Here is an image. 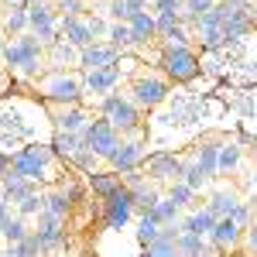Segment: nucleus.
<instances>
[{"label":"nucleus","mask_w":257,"mask_h":257,"mask_svg":"<svg viewBox=\"0 0 257 257\" xmlns=\"http://www.w3.org/2000/svg\"><path fill=\"white\" fill-rule=\"evenodd\" d=\"M86 185H89V192L99 202H106L110 196H117L120 189H123V178L117 172H93V175H86Z\"/></svg>","instance_id":"21"},{"label":"nucleus","mask_w":257,"mask_h":257,"mask_svg":"<svg viewBox=\"0 0 257 257\" xmlns=\"http://www.w3.org/2000/svg\"><path fill=\"white\" fill-rule=\"evenodd\" d=\"M55 189H62V196L69 199V202H72V206H76V202H79L82 199V192H86V189H82L79 182H76V178H62L59 185H55Z\"/></svg>","instance_id":"42"},{"label":"nucleus","mask_w":257,"mask_h":257,"mask_svg":"<svg viewBox=\"0 0 257 257\" xmlns=\"http://www.w3.org/2000/svg\"><path fill=\"white\" fill-rule=\"evenodd\" d=\"M206 240H209V247H213L216 254H230V250H237L240 243H243V226H237L233 216H223V219H216L213 233Z\"/></svg>","instance_id":"14"},{"label":"nucleus","mask_w":257,"mask_h":257,"mask_svg":"<svg viewBox=\"0 0 257 257\" xmlns=\"http://www.w3.org/2000/svg\"><path fill=\"white\" fill-rule=\"evenodd\" d=\"M0 59L7 72L21 76L24 82H38L48 72V45H41L35 35H18L4 45Z\"/></svg>","instance_id":"1"},{"label":"nucleus","mask_w":257,"mask_h":257,"mask_svg":"<svg viewBox=\"0 0 257 257\" xmlns=\"http://www.w3.org/2000/svg\"><path fill=\"white\" fill-rule=\"evenodd\" d=\"M59 38H65L69 45H76V48H89L93 45V31H89V21L86 18H62L59 21Z\"/></svg>","instance_id":"17"},{"label":"nucleus","mask_w":257,"mask_h":257,"mask_svg":"<svg viewBox=\"0 0 257 257\" xmlns=\"http://www.w3.org/2000/svg\"><path fill=\"white\" fill-rule=\"evenodd\" d=\"M141 257H151V254H148V250H144V254H141Z\"/></svg>","instance_id":"58"},{"label":"nucleus","mask_w":257,"mask_h":257,"mask_svg":"<svg viewBox=\"0 0 257 257\" xmlns=\"http://www.w3.org/2000/svg\"><path fill=\"white\" fill-rule=\"evenodd\" d=\"M138 213V206H134V196H131V189L123 185L117 196H110L103 202V226L106 230H123L131 219Z\"/></svg>","instance_id":"10"},{"label":"nucleus","mask_w":257,"mask_h":257,"mask_svg":"<svg viewBox=\"0 0 257 257\" xmlns=\"http://www.w3.org/2000/svg\"><path fill=\"white\" fill-rule=\"evenodd\" d=\"M82 148H86V141H82V134H62V131H55V138H52V151L59 155L65 165L79 155Z\"/></svg>","instance_id":"26"},{"label":"nucleus","mask_w":257,"mask_h":257,"mask_svg":"<svg viewBox=\"0 0 257 257\" xmlns=\"http://www.w3.org/2000/svg\"><path fill=\"white\" fill-rule=\"evenodd\" d=\"M7 168H11V155H7V151H0V175H4Z\"/></svg>","instance_id":"52"},{"label":"nucleus","mask_w":257,"mask_h":257,"mask_svg":"<svg viewBox=\"0 0 257 257\" xmlns=\"http://www.w3.org/2000/svg\"><path fill=\"white\" fill-rule=\"evenodd\" d=\"M120 86V69H93V72H86V79H82V89L89 93V96H110V93H117Z\"/></svg>","instance_id":"15"},{"label":"nucleus","mask_w":257,"mask_h":257,"mask_svg":"<svg viewBox=\"0 0 257 257\" xmlns=\"http://www.w3.org/2000/svg\"><path fill=\"white\" fill-rule=\"evenodd\" d=\"M0 28H4V35H11V38L28 35V7H7V14L0 18Z\"/></svg>","instance_id":"28"},{"label":"nucleus","mask_w":257,"mask_h":257,"mask_svg":"<svg viewBox=\"0 0 257 257\" xmlns=\"http://www.w3.org/2000/svg\"><path fill=\"white\" fill-rule=\"evenodd\" d=\"M35 237L41 243V254H62L69 247V233H65V223L48 213H38V226H35Z\"/></svg>","instance_id":"11"},{"label":"nucleus","mask_w":257,"mask_h":257,"mask_svg":"<svg viewBox=\"0 0 257 257\" xmlns=\"http://www.w3.org/2000/svg\"><path fill=\"white\" fill-rule=\"evenodd\" d=\"M28 233H31V230H28V223H24L21 216H14L11 223H7V226H4V233H0V237L7 240V247H18V243L28 237Z\"/></svg>","instance_id":"37"},{"label":"nucleus","mask_w":257,"mask_h":257,"mask_svg":"<svg viewBox=\"0 0 257 257\" xmlns=\"http://www.w3.org/2000/svg\"><path fill=\"white\" fill-rule=\"evenodd\" d=\"M168 93H172V82L165 79V76H148V72H141V76L131 79V93H127V96L134 99L141 110H158L161 103L168 99Z\"/></svg>","instance_id":"7"},{"label":"nucleus","mask_w":257,"mask_h":257,"mask_svg":"<svg viewBox=\"0 0 257 257\" xmlns=\"http://www.w3.org/2000/svg\"><path fill=\"white\" fill-rule=\"evenodd\" d=\"M7 223H11V202H7V196L0 192V233H4Z\"/></svg>","instance_id":"46"},{"label":"nucleus","mask_w":257,"mask_h":257,"mask_svg":"<svg viewBox=\"0 0 257 257\" xmlns=\"http://www.w3.org/2000/svg\"><path fill=\"white\" fill-rule=\"evenodd\" d=\"M250 151H254V161H257V144H254V148H250Z\"/></svg>","instance_id":"56"},{"label":"nucleus","mask_w":257,"mask_h":257,"mask_svg":"<svg viewBox=\"0 0 257 257\" xmlns=\"http://www.w3.org/2000/svg\"><path fill=\"white\" fill-rule=\"evenodd\" d=\"M4 45H7V35H4V28H0V52H4Z\"/></svg>","instance_id":"54"},{"label":"nucleus","mask_w":257,"mask_h":257,"mask_svg":"<svg viewBox=\"0 0 257 257\" xmlns=\"http://www.w3.org/2000/svg\"><path fill=\"white\" fill-rule=\"evenodd\" d=\"M14 250H18L21 257H38V254H41V243H38V237H35V230H31L28 237L21 240V243L14 247Z\"/></svg>","instance_id":"44"},{"label":"nucleus","mask_w":257,"mask_h":257,"mask_svg":"<svg viewBox=\"0 0 257 257\" xmlns=\"http://www.w3.org/2000/svg\"><path fill=\"white\" fill-rule=\"evenodd\" d=\"M55 257H72V254H65V250H62V254H55Z\"/></svg>","instance_id":"57"},{"label":"nucleus","mask_w":257,"mask_h":257,"mask_svg":"<svg viewBox=\"0 0 257 257\" xmlns=\"http://www.w3.org/2000/svg\"><path fill=\"white\" fill-rule=\"evenodd\" d=\"M72 65H79V48L69 45L65 38H55L48 45V69L52 72H69Z\"/></svg>","instance_id":"18"},{"label":"nucleus","mask_w":257,"mask_h":257,"mask_svg":"<svg viewBox=\"0 0 257 257\" xmlns=\"http://www.w3.org/2000/svg\"><path fill=\"white\" fill-rule=\"evenodd\" d=\"M206 206H209V213H213L216 219H223V216H230V213L240 206V196L233 192V189H216V192L209 196Z\"/></svg>","instance_id":"27"},{"label":"nucleus","mask_w":257,"mask_h":257,"mask_svg":"<svg viewBox=\"0 0 257 257\" xmlns=\"http://www.w3.org/2000/svg\"><path fill=\"white\" fill-rule=\"evenodd\" d=\"M182 182H185L189 189H196V192H199V189H202L209 178L202 175V168H199V161H196V158H189V161H185V168H182Z\"/></svg>","instance_id":"38"},{"label":"nucleus","mask_w":257,"mask_h":257,"mask_svg":"<svg viewBox=\"0 0 257 257\" xmlns=\"http://www.w3.org/2000/svg\"><path fill=\"white\" fill-rule=\"evenodd\" d=\"M213 226H216V216L209 213V206H196V209H189V213L182 216V223H178L182 233H196V237H209Z\"/></svg>","instance_id":"19"},{"label":"nucleus","mask_w":257,"mask_h":257,"mask_svg":"<svg viewBox=\"0 0 257 257\" xmlns=\"http://www.w3.org/2000/svg\"><path fill=\"white\" fill-rule=\"evenodd\" d=\"M158 237H161V223H155L151 216H141L138 219V243L148 250V247H151Z\"/></svg>","instance_id":"36"},{"label":"nucleus","mask_w":257,"mask_h":257,"mask_svg":"<svg viewBox=\"0 0 257 257\" xmlns=\"http://www.w3.org/2000/svg\"><path fill=\"white\" fill-rule=\"evenodd\" d=\"M182 213H185L182 206H175L168 196H161L158 202H155V206L144 213V216H151L155 223H161V226H178V223H182Z\"/></svg>","instance_id":"25"},{"label":"nucleus","mask_w":257,"mask_h":257,"mask_svg":"<svg viewBox=\"0 0 257 257\" xmlns=\"http://www.w3.org/2000/svg\"><path fill=\"white\" fill-rule=\"evenodd\" d=\"M127 24H131L134 45H151V41H158V21H155L151 11H138Z\"/></svg>","instance_id":"22"},{"label":"nucleus","mask_w":257,"mask_h":257,"mask_svg":"<svg viewBox=\"0 0 257 257\" xmlns=\"http://www.w3.org/2000/svg\"><path fill=\"white\" fill-rule=\"evenodd\" d=\"M168 199H172L175 206H182L185 213L196 209V202H192V199H196V189H189L185 182H172V185H168Z\"/></svg>","instance_id":"34"},{"label":"nucleus","mask_w":257,"mask_h":257,"mask_svg":"<svg viewBox=\"0 0 257 257\" xmlns=\"http://www.w3.org/2000/svg\"><path fill=\"white\" fill-rule=\"evenodd\" d=\"M158 65H161V76L168 82H192L202 72V62H199L192 45L189 48H161Z\"/></svg>","instance_id":"5"},{"label":"nucleus","mask_w":257,"mask_h":257,"mask_svg":"<svg viewBox=\"0 0 257 257\" xmlns=\"http://www.w3.org/2000/svg\"><path fill=\"white\" fill-rule=\"evenodd\" d=\"M106 11H110V18H113V21H131V18H134L131 0H110V4H106Z\"/></svg>","instance_id":"43"},{"label":"nucleus","mask_w":257,"mask_h":257,"mask_svg":"<svg viewBox=\"0 0 257 257\" xmlns=\"http://www.w3.org/2000/svg\"><path fill=\"white\" fill-rule=\"evenodd\" d=\"M199 257H223V254H216V250H213V247H209V250H206V254H199Z\"/></svg>","instance_id":"53"},{"label":"nucleus","mask_w":257,"mask_h":257,"mask_svg":"<svg viewBox=\"0 0 257 257\" xmlns=\"http://www.w3.org/2000/svg\"><path fill=\"white\" fill-rule=\"evenodd\" d=\"M82 141H86V148H89L96 158L110 161L113 155H117V148L123 144V134H120L110 120L99 117V120H89V127L82 131Z\"/></svg>","instance_id":"6"},{"label":"nucleus","mask_w":257,"mask_h":257,"mask_svg":"<svg viewBox=\"0 0 257 257\" xmlns=\"http://www.w3.org/2000/svg\"><path fill=\"white\" fill-rule=\"evenodd\" d=\"M230 216H233V223H237V226L250 230V226H254V202H243V199H240V206L230 213Z\"/></svg>","instance_id":"40"},{"label":"nucleus","mask_w":257,"mask_h":257,"mask_svg":"<svg viewBox=\"0 0 257 257\" xmlns=\"http://www.w3.org/2000/svg\"><path fill=\"white\" fill-rule=\"evenodd\" d=\"M216 7V0H185V7H182V24L185 28H192L206 11H213Z\"/></svg>","instance_id":"33"},{"label":"nucleus","mask_w":257,"mask_h":257,"mask_svg":"<svg viewBox=\"0 0 257 257\" xmlns=\"http://www.w3.org/2000/svg\"><path fill=\"white\" fill-rule=\"evenodd\" d=\"M209 250V240L196 237V233H178V254L182 257H199Z\"/></svg>","instance_id":"32"},{"label":"nucleus","mask_w":257,"mask_h":257,"mask_svg":"<svg viewBox=\"0 0 257 257\" xmlns=\"http://www.w3.org/2000/svg\"><path fill=\"white\" fill-rule=\"evenodd\" d=\"M59 11H55V4H48V0H35L31 7H28V35H35L41 45H52V41L59 38Z\"/></svg>","instance_id":"8"},{"label":"nucleus","mask_w":257,"mask_h":257,"mask_svg":"<svg viewBox=\"0 0 257 257\" xmlns=\"http://www.w3.org/2000/svg\"><path fill=\"white\" fill-rule=\"evenodd\" d=\"M230 11H254V0H223Z\"/></svg>","instance_id":"47"},{"label":"nucleus","mask_w":257,"mask_h":257,"mask_svg":"<svg viewBox=\"0 0 257 257\" xmlns=\"http://www.w3.org/2000/svg\"><path fill=\"white\" fill-rule=\"evenodd\" d=\"M96 161H99V158L89 151V148H82L79 155L69 161V168H76V172H82V175H93V172H96Z\"/></svg>","instance_id":"39"},{"label":"nucleus","mask_w":257,"mask_h":257,"mask_svg":"<svg viewBox=\"0 0 257 257\" xmlns=\"http://www.w3.org/2000/svg\"><path fill=\"white\" fill-rule=\"evenodd\" d=\"M55 161L62 158L52 151V144H28L11 155V172H18L21 178H28L35 185H45L55 175Z\"/></svg>","instance_id":"2"},{"label":"nucleus","mask_w":257,"mask_h":257,"mask_svg":"<svg viewBox=\"0 0 257 257\" xmlns=\"http://www.w3.org/2000/svg\"><path fill=\"white\" fill-rule=\"evenodd\" d=\"M86 21H89V31H93V38H96V35H106V28H110V24H103L99 18H86Z\"/></svg>","instance_id":"48"},{"label":"nucleus","mask_w":257,"mask_h":257,"mask_svg":"<svg viewBox=\"0 0 257 257\" xmlns=\"http://www.w3.org/2000/svg\"><path fill=\"white\" fill-rule=\"evenodd\" d=\"M182 168H185V158H178L175 151H155L144 161V175L151 178L155 185H172V182H182Z\"/></svg>","instance_id":"9"},{"label":"nucleus","mask_w":257,"mask_h":257,"mask_svg":"<svg viewBox=\"0 0 257 257\" xmlns=\"http://www.w3.org/2000/svg\"><path fill=\"white\" fill-rule=\"evenodd\" d=\"M35 89H38V96L45 103H52V106H79L82 103V79L76 72H45L38 82H35Z\"/></svg>","instance_id":"4"},{"label":"nucleus","mask_w":257,"mask_h":257,"mask_svg":"<svg viewBox=\"0 0 257 257\" xmlns=\"http://www.w3.org/2000/svg\"><path fill=\"white\" fill-rule=\"evenodd\" d=\"M69 209H72V202L62 196V189H48V192H45V209H41V213H48V216H55V219L65 223Z\"/></svg>","instance_id":"30"},{"label":"nucleus","mask_w":257,"mask_h":257,"mask_svg":"<svg viewBox=\"0 0 257 257\" xmlns=\"http://www.w3.org/2000/svg\"><path fill=\"white\" fill-rule=\"evenodd\" d=\"M7 82H11V72H7V69H4V65H0V93H4V89H7Z\"/></svg>","instance_id":"51"},{"label":"nucleus","mask_w":257,"mask_h":257,"mask_svg":"<svg viewBox=\"0 0 257 257\" xmlns=\"http://www.w3.org/2000/svg\"><path fill=\"white\" fill-rule=\"evenodd\" d=\"M120 62V48H113L110 41H93L89 48L79 52V69L93 72V69H113Z\"/></svg>","instance_id":"13"},{"label":"nucleus","mask_w":257,"mask_h":257,"mask_svg":"<svg viewBox=\"0 0 257 257\" xmlns=\"http://www.w3.org/2000/svg\"><path fill=\"white\" fill-rule=\"evenodd\" d=\"M52 120H55V131H62V134H82L89 127V113L82 106H55Z\"/></svg>","instance_id":"16"},{"label":"nucleus","mask_w":257,"mask_h":257,"mask_svg":"<svg viewBox=\"0 0 257 257\" xmlns=\"http://www.w3.org/2000/svg\"><path fill=\"white\" fill-rule=\"evenodd\" d=\"M99 117L110 120L123 138H141L144 134V110L127 93H110V96L99 99Z\"/></svg>","instance_id":"3"},{"label":"nucleus","mask_w":257,"mask_h":257,"mask_svg":"<svg viewBox=\"0 0 257 257\" xmlns=\"http://www.w3.org/2000/svg\"><path fill=\"white\" fill-rule=\"evenodd\" d=\"M219 144H223V138H206V141L196 144V155L192 158L199 161V168H202L206 178L219 175Z\"/></svg>","instance_id":"20"},{"label":"nucleus","mask_w":257,"mask_h":257,"mask_svg":"<svg viewBox=\"0 0 257 257\" xmlns=\"http://www.w3.org/2000/svg\"><path fill=\"white\" fill-rule=\"evenodd\" d=\"M185 0H155V14H182Z\"/></svg>","instance_id":"45"},{"label":"nucleus","mask_w":257,"mask_h":257,"mask_svg":"<svg viewBox=\"0 0 257 257\" xmlns=\"http://www.w3.org/2000/svg\"><path fill=\"white\" fill-rule=\"evenodd\" d=\"M41 209H45V192L41 189H35V192H28V196L18 202V216L28 219V216H38Z\"/></svg>","instance_id":"35"},{"label":"nucleus","mask_w":257,"mask_h":257,"mask_svg":"<svg viewBox=\"0 0 257 257\" xmlns=\"http://www.w3.org/2000/svg\"><path fill=\"white\" fill-rule=\"evenodd\" d=\"M0 4H7V7H31L35 0H0Z\"/></svg>","instance_id":"50"},{"label":"nucleus","mask_w":257,"mask_h":257,"mask_svg":"<svg viewBox=\"0 0 257 257\" xmlns=\"http://www.w3.org/2000/svg\"><path fill=\"white\" fill-rule=\"evenodd\" d=\"M250 18H254V28H257V0H254V11H250Z\"/></svg>","instance_id":"55"},{"label":"nucleus","mask_w":257,"mask_h":257,"mask_svg":"<svg viewBox=\"0 0 257 257\" xmlns=\"http://www.w3.org/2000/svg\"><path fill=\"white\" fill-rule=\"evenodd\" d=\"M216 4H223V0H216Z\"/></svg>","instance_id":"59"},{"label":"nucleus","mask_w":257,"mask_h":257,"mask_svg":"<svg viewBox=\"0 0 257 257\" xmlns=\"http://www.w3.org/2000/svg\"><path fill=\"white\" fill-rule=\"evenodd\" d=\"M250 31H254L250 11H230L226 21H223V35H226V41H240V38H247Z\"/></svg>","instance_id":"24"},{"label":"nucleus","mask_w":257,"mask_h":257,"mask_svg":"<svg viewBox=\"0 0 257 257\" xmlns=\"http://www.w3.org/2000/svg\"><path fill=\"white\" fill-rule=\"evenodd\" d=\"M243 243H247V250H250V254H257V223L247 230V240H243Z\"/></svg>","instance_id":"49"},{"label":"nucleus","mask_w":257,"mask_h":257,"mask_svg":"<svg viewBox=\"0 0 257 257\" xmlns=\"http://www.w3.org/2000/svg\"><path fill=\"white\" fill-rule=\"evenodd\" d=\"M106 41L113 45V48H134V35H131V24L127 21H110V28H106Z\"/></svg>","instance_id":"31"},{"label":"nucleus","mask_w":257,"mask_h":257,"mask_svg":"<svg viewBox=\"0 0 257 257\" xmlns=\"http://www.w3.org/2000/svg\"><path fill=\"white\" fill-rule=\"evenodd\" d=\"M144 161H148V144L141 138H123V144L117 148V155L110 158V172L127 175V172H138Z\"/></svg>","instance_id":"12"},{"label":"nucleus","mask_w":257,"mask_h":257,"mask_svg":"<svg viewBox=\"0 0 257 257\" xmlns=\"http://www.w3.org/2000/svg\"><path fill=\"white\" fill-rule=\"evenodd\" d=\"M35 189H38L35 182H28V178H21L18 172H11V168H7V172L0 175V192L7 196V202H11V206H18L21 199L28 196V192H35Z\"/></svg>","instance_id":"23"},{"label":"nucleus","mask_w":257,"mask_h":257,"mask_svg":"<svg viewBox=\"0 0 257 257\" xmlns=\"http://www.w3.org/2000/svg\"><path fill=\"white\" fill-rule=\"evenodd\" d=\"M240 158H243L240 141H223V144H219V175L237 172V168H240Z\"/></svg>","instance_id":"29"},{"label":"nucleus","mask_w":257,"mask_h":257,"mask_svg":"<svg viewBox=\"0 0 257 257\" xmlns=\"http://www.w3.org/2000/svg\"><path fill=\"white\" fill-rule=\"evenodd\" d=\"M155 21H158V41L172 35L175 28H182V14H155Z\"/></svg>","instance_id":"41"}]
</instances>
